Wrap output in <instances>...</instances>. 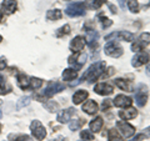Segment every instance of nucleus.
Masks as SVG:
<instances>
[{
    "label": "nucleus",
    "mask_w": 150,
    "mask_h": 141,
    "mask_svg": "<svg viewBox=\"0 0 150 141\" xmlns=\"http://www.w3.org/2000/svg\"><path fill=\"white\" fill-rule=\"evenodd\" d=\"M44 107L49 112H56L59 109V105H58V102H55V101H46L44 104Z\"/></svg>",
    "instance_id": "473e14b6"
},
{
    "label": "nucleus",
    "mask_w": 150,
    "mask_h": 141,
    "mask_svg": "<svg viewBox=\"0 0 150 141\" xmlns=\"http://www.w3.org/2000/svg\"><path fill=\"white\" fill-rule=\"evenodd\" d=\"M16 6H18V4H16L15 0H4L1 3L3 11L6 13V14H13L16 10Z\"/></svg>",
    "instance_id": "f3484780"
},
{
    "label": "nucleus",
    "mask_w": 150,
    "mask_h": 141,
    "mask_svg": "<svg viewBox=\"0 0 150 141\" xmlns=\"http://www.w3.org/2000/svg\"><path fill=\"white\" fill-rule=\"evenodd\" d=\"M0 104H1V100H0Z\"/></svg>",
    "instance_id": "603ef678"
},
{
    "label": "nucleus",
    "mask_w": 150,
    "mask_h": 141,
    "mask_svg": "<svg viewBox=\"0 0 150 141\" xmlns=\"http://www.w3.org/2000/svg\"><path fill=\"white\" fill-rule=\"evenodd\" d=\"M112 105H115L116 107H130L133 105V99L120 94V95L115 96V99L112 100Z\"/></svg>",
    "instance_id": "4468645a"
},
{
    "label": "nucleus",
    "mask_w": 150,
    "mask_h": 141,
    "mask_svg": "<svg viewBox=\"0 0 150 141\" xmlns=\"http://www.w3.org/2000/svg\"><path fill=\"white\" fill-rule=\"evenodd\" d=\"M1 41H3V36L0 35V43H1Z\"/></svg>",
    "instance_id": "49530a36"
},
{
    "label": "nucleus",
    "mask_w": 150,
    "mask_h": 141,
    "mask_svg": "<svg viewBox=\"0 0 150 141\" xmlns=\"http://www.w3.org/2000/svg\"><path fill=\"white\" fill-rule=\"evenodd\" d=\"M30 100H31L30 96H23V97H20V99H19V101L16 102V109L20 110L24 106H28L30 104Z\"/></svg>",
    "instance_id": "c756f323"
},
{
    "label": "nucleus",
    "mask_w": 150,
    "mask_h": 141,
    "mask_svg": "<svg viewBox=\"0 0 150 141\" xmlns=\"http://www.w3.org/2000/svg\"><path fill=\"white\" fill-rule=\"evenodd\" d=\"M144 136H145V139H149L150 137V126H148V128H145L144 129Z\"/></svg>",
    "instance_id": "58836bf2"
},
{
    "label": "nucleus",
    "mask_w": 150,
    "mask_h": 141,
    "mask_svg": "<svg viewBox=\"0 0 150 141\" xmlns=\"http://www.w3.org/2000/svg\"><path fill=\"white\" fill-rule=\"evenodd\" d=\"M68 34H70V25H69V24H65L64 26H62L60 29L56 30L55 36H56V37H62V36L68 35Z\"/></svg>",
    "instance_id": "7c9ffc66"
},
{
    "label": "nucleus",
    "mask_w": 150,
    "mask_h": 141,
    "mask_svg": "<svg viewBox=\"0 0 150 141\" xmlns=\"http://www.w3.org/2000/svg\"><path fill=\"white\" fill-rule=\"evenodd\" d=\"M98 18H99V20H100V23H101L103 29H108L109 26L112 25V21L110 20L109 18H106L104 14H99V15H98Z\"/></svg>",
    "instance_id": "c85d7f7f"
},
{
    "label": "nucleus",
    "mask_w": 150,
    "mask_h": 141,
    "mask_svg": "<svg viewBox=\"0 0 150 141\" xmlns=\"http://www.w3.org/2000/svg\"><path fill=\"white\" fill-rule=\"evenodd\" d=\"M106 64L105 61H98L93 64L90 68L86 70V73L83 75V79H85L88 82H95L105 71Z\"/></svg>",
    "instance_id": "f257e3e1"
},
{
    "label": "nucleus",
    "mask_w": 150,
    "mask_h": 141,
    "mask_svg": "<svg viewBox=\"0 0 150 141\" xmlns=\"http://www.w3.org/2000/svg\"><path fill=\"white\" fill-rule=\"evenodd\" d=\"M30 130H31V134L33 136L39 140V141H43L46 136V130L44 128V125L40 123L39 120H34L33 123L30 124Z\"/></svg>",
    "instance_id": "20e7f679"
},
{
    "label": "nucleus",
    "mask_w": 150,
    "mask_h": 141,
    "mask_svg": "<svg viewBox=\"0 0 150 141\" xmlns=\"http://www.w3.org/2000/svg\"><path fill=\"white\" fill-rule=\"evenodd\" d=\"M128 1V8H129V10L131 11V13H139V8H140V5H139V1L138 0H126Z\"/></svg>",
    "instance_id": "2f4dec72"
},
{
    "label": "nucleus",
    "mask_w": 150,
    "mask_h": 141,
    "mask_svg": "<svg viewBox=\"0 0 150 141\" xmlns=\"http://www.w3.org/2000/svg\"><path fill=\"white\" fill-rule=\"evenodd\" d=\"M115 85L118 86L119 89L124 91H133V85L130 84V81L128 80H124V79H116L115 80Z\"/></svg>",
    "instance_id": "412c9836"
},
{
    "label": "nucleus",
    "mask_w": 150,
    "mask_h": 141,
    "mask_svg": "<svg viewBox=\"0 0 150 141\" xmlns=\"http://www.w3.org/2000/svg\"><path fill=\"white\" fill-rule=\"evenodd\" d=\"M119 1V5H120V8H125V0H118Z\"/></svg>",
    "instance_id": "c03bdc74"
},
{
    "label": "nucleus",
    "mask_w": 150,
    "mask_h": 141,
    "mask_svg": "<svg viewBox=\"0 0 150 141\" xmlns=\"http://www.w3.org/2000/svg\"><path fill=\"white\" fill-rule=\"evenodd\" d=\"M43 80L39 79V78H29V85H30V89L33 90H38L43 86Z\"/></svg>",
    "instance_id": "cd10ccee"
},
{
    "label": "nucleus",
    "mask_w": 150,
    "mask_h": 141,
    "mask_svg": "<svg viewBox=\"0 0 150 141\" xmlns=\"http://www.w3.org/2000/svg\"><path fill=\"white\" fill-rule=\"evenodd\" d=\"M109 8H110V10H111L112 14H116V13H118V9H116V6L112 5V4H109Z\"/></svg>",
    "instance_id": "a19ab883"
},
{
    "label": "nucleus",
    "mask_w": 150,
    "mask_h": 141,
    "mask_svg": "<svg viewBox=\"0 0 150 141\" xmlns=\"http://www.w3.org/2000/svg\"><path fill=\"white\" fill-rule=\"evenodd\" d=\"M103 125H104V120H103L101 116H96L94 120H91L90 123H89V128H90L91 133H99L101 130Z\"/></svg>",
    "instance_id": "a211bd4d"
},
{
    "label": "nucleus",
    "mask_w": 150,
    "mask_h": 141,
    "mask_svg": "<svg viewBox=\"0 0 150 141\" xmlns=\"http://www.w3.org/2000/svg\"><path fill=\"white\" fill-rule=\"evenodd\" d=\"M116 128H118V131H120L121 135L126 139L131 137V136L135 134V128L133 125H130L128 121H123V120L118 121V123H116Z\"/></svg>",
    "instance_id": "0eeeda50"
},
{
    "label": "nucleus",
    "mask_w": 150,
    "mask_h": 141,
    "mask_svg": "<svg viewBox=\"0 0 150 141\" xmlns=\"http://www.w3.org/2000/svg\"><path fill=\"white\" fill-rule=\"evenodd\" d=\"M65 89V85L59 81H51L48 86L45 87V90L43 91V95L45 97H51L53 95H55V94H58L60 91H63Z\"/></svg>",
    "instance_id": "423d86ee"
},
{
    "label": "nucleus",
    "mask_w": 150,
    "mask_h": 141,
    "mask_svg": "<svg viewBox=\"0 0 150 141\" xmlns=\"http://www.w3.org/2000/svg\"><path fill=\"white\" fill-rule=\"evenodd\" d=\"M148 6H150V3H149V4H148Z\"/></svg>",
    "instance_id": "09e8293b"
},
{
    "label": "nucleus",
    "mask_w": 150,
    "mask_h": 141,
    "mask_svg": "<svg viewBox=\"0 0 150 141\" xmlns=\"http://www.w3.org/2000/svg\"><path fill=\"white\" fill-rule=\"evenodd\" d=\"M6 68V63L4 60H0V70H4Z\"/></svg>",
    "instance_id": "37998d69"
},
{
    "label": "nucleus",
    "mask_w": 150,
    "mask_h": 141,
    "mask_svg": "<svg viewBox=\"0 0 150 141\" xmlns=\"http://www.w3.org/2000/svg\"><path fill=\"white\" fill-rule=\"evenodd\" d=\"M1 20H3V13L0 11V21H1Z\"/></svg>",
    "instance_id": "a18cd8bd"
},
{
    "label": "nucleus",
    "mask_w": 150,
    "mask_h": 141,
    "mask_svg": "<svg viewBox=\"0 0 150 141\" xmlns=\"http://www.w3.org/2000/svg\"><path fill=\"white\" fill-rule=\"evenodd\" d=\"M108 71H109V73H108V74H104V76H110V75H112V74H114V68H109V69H108Z\"/></svg>",
    "instance_id": "79ce46f5"
},
{
    "label": "nucleus",
    "mask_w": 150,
    "mask_h": 141,
    "mask_svg": "<svg viewBox=\"0 0 150 141\" xmlns=\"http://www.w3.org/2000/svg\"><path fill=\"white\" fill-rule=\"evenodd\" d=\"M0 130H1V125H0Z\"/></svg>",
    "instance_id": "8fccbe9b"
},
{
    "label": "nucleus",
    "mask_w": 150,
    "mask_h": 141,
    "mask_svg": "<svg viewBox=\"0 0 150 141\" xmlns=\"http://www.w3.org/2000/svg\"><path fill=\"white\" fill-rule=\"evenodd\" d=\"M84 121L83 119H79V120H74V121H71V123L69 124V129L71 130V131H75V130H78V129H80L81 126L84 125Z\"/></svg>",
    "instance_id": "72a5a7b5"
},
{
    "label": "nucleus",
    "mask_w": 150,
    "mask_h": 141,
    "mask_svg": "<svg viewBox=\"0 0 150 141\" xmlns=\"http://www.w3.org/2000/svg\"><path fill=\"white\" fill-rule=\"evenodd\" d=\"M65 1H70V0H65Z\"/></svg>",
    "instance_id": "3c124183"
},
{
    "label": "nucleus",
    "mask_w": 150,
    "mask_h": 141,
    "mask_svg": "<svg viewBox=\"0 0 150 141\" xmlns=\"http://www.w3.org/2000/svg\"><path fill=\"white\" fill-rule=\"evenodd\" d=\"M85 37L81 36V35H78L75 36L74 39L70 41V45H69V49L73 51L74 54H78V53H81L85 48Z\"/></svg>",
    "instance_id": "6e6552de"
},
{
    "label": "nucleus",
    "mask_w": 150,
    "mask_h": 141,
    "mask_svg": "<svg viewBox=\"0 0 150 141\" xmlns=\"http://www.w3.org/2000/svg\"><path fill=\"white\" fill-rule=\"evenodd\" d=\"M144 140H145L144 134H137L133 139H130L129 141H144Z\"/></svg>",
    "instance_id": "4c0bfd02"
},
{
    "label": "nucleus",
    "mask_w": 150,
    "mask_h": 141,
    "mask_svg": "<svg viewBox=\"0 0 150 141\" xmlns=\"http://www.w3.org/2000/svg\"><path fill=\"white\" fill-rule=\"evenodd\" d=\"M0 117H1V111H0Z\"/></svg>",
    "instance_id": "de8ad7c7"
},
{
    "label": "nucleus",
    "mask_w": 150,
    "mask_h": 141,
    "mask_svg": "<svg viewBox=\"0 0 150 141\" xmlns=\"http://www.w3.org/2000/svg\"><path fill=\"white\" fill-rule=\"evenodd\" d=\"M75 109L73 107H69V109H65V110H62L60 112H58V116H56V120L59 121L60 124H65V123H69L70 119L75 115Z\"/></svg>",
    "instance_id": "ddd939ff"
},
{
    "label": "nucleus",
    "mask_w": 150,
    "mask_h": 141,
    "mask_svg": "<svg viewBox=\"0 0 150 141\" xmlns=\"http://www.w3.org/2000/svg\"><path fill=\"white\" fill-rule=\"evenodd\" d=\"M88 96L89 92L86 90H78L73 95V102L75 105H80L83 101H85V99H88Z\"/></svg>",
    "instance_id": "6ab92c4d"
},
{
    "label": "nucleus",
    "mask_w": 150,
    "mask_h": 141,
    "mask_svg": "<svg viewBox=\"0 0 150 141\" xmlns=\"http://www.w3.org/2000/svg\"><path fill=\"white\" fill-rule=\"evenodd\" d=\"M104 3H106V0H86L84 4H85L86 8L94 10V9H99Z\"/></svg>",
    "instance_id": "bb28decb"
},
{
    "label": "nucleus",
    "mask_w": 150,
    "mask_h": 141,
    "mask_svg": "<svg viewBox=\"0 0 150 141\" xmlns=\"http://www.w3.org/2000/svg\"><path fill=\"white\" fill-rule=\"evenodd\" d=\"M63 18V13L59 10V9H55V10H49L46 13V19L49 21H55V20H59V19Z\"/></svg>",
    "instance_id": "b1692460"
},
{
    "label": "nucleus",
    "mask_w": 150,
    "mask_h": 141,
    "mask_svg": "<svg viewBox=\"0 0 150 141\" xmlns=\"http://www.w3.org/2000/svg\"><path fill=\"white\" fill-rule=\"evenodd\" d=\"M13 141H33V139L28 135H18V136H15V139Z\"/></svg>",
    "instance_id": "e433bc0d"
},
{
    "label": "nucleus",
    "mask_w": 150,
    "mask_h": 141,
    "mask_svg": "<svg viewBox=\"0 0 150 141\" xmlns=\"http://www.w3.org/2000/svg\"><path fill=\"white\" fill-rule=\"evenodd\" d=\"M50 141H67V137H64V136H56L55 139L50 140Z\"/></svg>",
    "instance_id": "ea45409f"
},
{
    "label": "nucleus",
    "mask_w": 150,
    "mask_h": 141,
    "mask_svg": "<svg viewBox=\"0 0 150 141\" xmlns=\"http://www.w3.org/2000/svg\"><path fill=\"white\" fill-rule=\"evenodd\" d=\"M86 31V37H85V43L89 45L90 49H94L98 46V39H99V32L94 29H86L84 27Z\"/></svg>",
    "instance_id": "9d476101"
},
{
    "label": "nucleus",
    "mask_w": 150,
    "mask_h": 141,
    "mask_svg": "<svg viewBox=\"0 0 150 141\" xmlns=\"http://www.w3.org/2000/svg\"><path fill=\"white\" fill-rule=\"evenodd\" d=\"M86 54L85 53H78V54H74V55H71L70 58L68 59L69 60V65L70 66H73L74 68V70H79L84 64L86 63Z\"/></svg>",
    "instance_id": "39448f33"
},
{
    "label": "nucleus",
    "mask_w": 150,
    "mask_h": 141,
    "mask_svg": "<svg viewBox=\"0 0 150 141\" xmlns=\"http://www.w3.org/2000/svg\"><path fill=\"white\" fill-rule=\"evenodd\" d=\"M115 37H119L123 41H133L135 39V35L130 31H118L115 32Z\"/></svg>",
    "instance_id": "5701e85b"
},
{
    "label": "nucleus",
    "mask_w": 150,
    "mask_h": 141,
    "mask_svg": "<svg viewBox=\"0 0 150 141\" xmlns=\"http://www.w3.org/2000/svg\"><path fill=\"white\" fill-rule=\"evenodd\" d=\"M85 10H86V6L83 1H75V3H71L70 5H68V8L65 9V13H67V15L71 18H76V16L84 15Z\"/></svg>",
    "instance_id": "7ed1b4c3"
},
{
    "label": "nucleus",
    "mask_w": 150,
    "mask_h": 141,
    "mask_svg": "<svg viewBox=\"0 0 150 141\" xmlns=\"http://www.w3.org/2000/svg\"><path fill=\"white\" fill-rule=\"evenodd\" d=\"M112 106V100H109V99H106V100L103 101L101 104V110L103 111H108Z\"/></svg>",
    "instance_id": "c9c22d12"
},
{
    "label": "nucleus",
    "mask_w": 150,
    "mask_h": 141,
    "mask_svg": "<svg viewBox=\"0 0 150 141\" xmlns=\"http://www.w3.org/2000/svg\"><path fill=\"white\" fill-rule=\"evenodd\" d=\"M137 43L142 46V49H144L145 46H148L150 44V32H143V34H140Z\"/></svg>",
    "instance_id": "393cba45"
},
{
    "label": "nucleus",
    "mask_w": 150,
    "mask_h": 141,
    "mask_svg": "<svg viewBox=\"0 0 150 141\" xmlns=\"http://www.w3.org/2000/svg\"><path fill=\"white\" fill-rule=\"evenodd\" d=\"M98 109H99V106H98L96 101H94V100H88L83 105V111L86 112L88 115H95L98 112Z\"/></svg>",
    "instance_id": "dca6fc26"
},
{
    "label": "nucleus",
    "mask_w": 150,
    "mask_h": 141,
    "mask_svg": "<svg viewBox=\"0 0 150 141\" xmlns=\"http://www.w3.org/2000/svg\"><path fill=\"white\" fill-rule=\"evenodd\" d=\"M104 51L108 56L110 58H120L121 55L124 54V49L119 43L116 41H108L105 44V48H104Z\"/></svg>",
    "instance_id": "f03ea898"
},
{
    "label": "nucleus",
    "mask_w": 150,
    "mask_h": 141,
    "mask_svg": "<svg viewBox=\"0 0 150 141\" xmlns=\"http://www.w3.org/2000/svg\"><path fill=\"white\" fill-rule=\"evenodd\" d=\"M108 141H123V136L115 129H110L108 133Z\"/></svg>",
    "instance_id": "a878e982"
},
{
    "label": "nucleus",
    "mask_w": 150,
    "mask_h": 141,
    "mask_svg": "<svg viewBox=\"0 0 150 141\" xmlns=\"http://www.w3.org/2000/svg\"><path fill=\"white\" fill-rule=\"evenodd\" d=\"M16 80H18V86L21 89V90H28V89H30V85H29V78L26 76L25 74H18L16 76Z\"/></svg>",
    "instance_id": "aec40b11"
},
{
    "label": "nucleus",
    "mask_w": 150,
    "mask_h": 141,
    "mask_svg": "<svg viewBox=\"0 0 150 141\" xmlns=\"http://www.w3.org/2000/svg\"><path fill=\"white\" fill-rule=\"evenodd\" d=\"M138 116V110L134 107H129L128 110H123L119 111V117L123 121H128V120H133Z\"/></svg>",
    "instance_id": "2eb2a0df"
},
{
    "label": "nucleus",
    "mask_w": 150,
    "mask_h": 141,
    "mask_svg": "<svg viewBox=\"0 0 150 141\" xmlns=\"http://www.w3.org/2000/svg\"><path fill=\"white\" fill-rule=\"evenodd\" d=\"M94 91H95L98 95H101V96H108V95H111L112 91H114V87L112 85L108 82H99L96 84L95 87H94Z\"/></svg>",
    "instance_id": "9b49d317"
},
{
    "label": "nucleus",
    "mask_w": 150,
    "mask_h": 141,
    "mask_svg": "<svg viewBox=\"0 0 150 141\" xmlns=\"http://www.w3.org/2000/svg\"><path fill=\"white\" fill-rule=\"evenodd\" d=\"M148 63H149V54L145 53V51L138 53L133 58V60H131V65H133L134 68H140V66H143V65L148 64Z\"/></svg>",
    "instance_id": "f8f14e48"
},
{
    "label": "nucleus",
    "mask_w": 150,
    "mask_h": 141,
    "mask_svg": "<svg viewBox=\"0 0 150 141\" xmlns=\"http://www.w3.org/2000/svg\"><path fill=\"white\" fill-rule=\"evenodd\" d=\"M76 76H78V73H76V70H74V69H65L62 75L64 81H73Z\"/></svg>",
    "instance_id": "4be33fe9"
},
{
    "label": "nucleus",
    "mask_w": 150,
    "mask_h": 141,
    "mask_svg": "<svg viewBox=\"0 0 150 141\" xmlns=\"http://www.w3.org/2000/svg\"><path fill=\"white\" fill-rule=\"evenodd\" d=\"M80 137L83 140H85V141H91V140H94V134L89 130H81L80 131Z\"/></svg>",
    "instance_id": "f704fd0d"
},
{
    "label": "nucleus",
    "mask_w": 150,
    "mask_h": 141,
    "mask_svg": "<svg viewBox=\"0 0 150 141\" xmlns=\"http://www.w3.org/2000/svg\"><path fill=\"white\" fill-rule=\"evenodd\" d=\"M135 102L139 107H144L148 102V87L144 85H139V90L135 95Z\"/></svg>",
    "instance_id": "1a4fd4ad"
}]
</instances>
